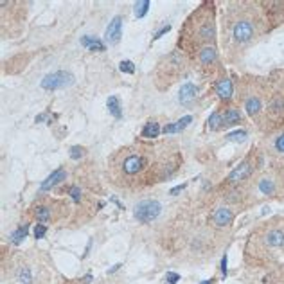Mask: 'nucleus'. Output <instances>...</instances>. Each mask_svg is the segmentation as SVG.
Instances as JSON below:
<instances>
[{"instance_id": "nucleus-35", "label": "nucleus", "mask_w": 284, "mask_h": 284, "mask_svg": "<svg viewBox=\"0 0 284 284\" xmlns=\"http://www.w3.org/2000/svg\"><path fill=\"white\" fill-rule=\"evenodd\" d=\"M212 283H214V281H203L201 284H212Z\"/></svg>"}, {"instance_id": "nucleus-1", "label": "nucleus", "mask_w": 284, "mask_h": 284, "mask_svg": "<svg viewBox=\"0 0 284 284\" xmlns=\"http://www.w3.org/2000/svg\"><path fill=\"white\" fill-rule=\"evenodd\" d=\"M149 166V158L144 151H137V149H126L124 155L119 157V164L117 169L121 171L124 178H139L142 174L147 173Z\"/></svg>"}, {"instance_id": "nucleus-4", "label": "nucleus", "mask_w": 284, "mask_h": 284, "mask_svg": "<svg viewBox=\"0 0 284 284\" xmlns=\"http://www.w3.org/2000/svg\"><path fill=\"white\" fill-rule=\"evenodd\" d=\"M162 211L160 201L157 200H142L135 205V218L141 223H149V221L157 220L158 214Z\"/></svg>"}, {"instance_id": "nucleus-12", "label": "nucleus", "mask_w": 284, "mask_h": 284, "mask_svg": "<svg viewBox=\"0 0 284 284\" xmlns=\"http://www.w3.org/2000/svg\"><path fill=\"white\" fill-rule=\"evenodd\" d=\"M245 110L250 117H257L263 110V101L259 95H247L245 97Z\"/></svg>"}, {"instance_id": "nucleus-28", "label": "nucleus", "mask_w": 284, "mask_h": 284, "mask_svg": "<svg viewBox=\"0 0 284 284\" xmlns=\"http://www.w3.org/2000/svg\"><path fill=\"white\" fill-rule=\"evenodd\" d=\"M45 232H47V227L43 225V223L34 227V237H36V239H42V237L45 236Z\"/></svg>"}, {"instance_id": "nucleus-13", "label": "nucleus", "mask_w": 284, "mask_h": 284, "mask_svg": "<svg viewBox=\"0 0 284 284\" xmlns=\"http://www.w3.org/2000/svg\"><path fill=\"white\" fill-rule=\"evenodd\" d=\"M65 180H67V171L65 169H56L49 178L43 180V184H42V191H49L51 187H54V185H58V184H63Z\"/></svg>"}, {"instance_id": "nucleus-5", "label": "nucleus", "mask_w": 284, "mask_h": 284, "mask_svg": "<svg viewBox=\"0 0 284 284\" xmlns=\"http://www.w3.org/2000/svg\"><path fill=\"white\" fill-rule=\"evenodd\" d=\"M261 241L264 243V247L268 248H284V228L274 227V228L264 230Z\"/></svg>"}, {"instance_id": "nucleus-15", "label": "nucleus", "mask_w": 284, "mask_h": 284, "mask_svg": "<svg viewBox=\"0 0 284 284\" xmlns=\"http://www.w3.org/2000/svg\"><path fill=\"white\" fill-rule=\"evenodd\" d=\"M207 126L209 130L212 132H218V130H223L225 124H223V110H216L211 117H209V121H207Z\"/></svg>"}, {"instance_id": "nucleus-27", "label": "nucleus", "mask_w": 284, "mask_h": 284, "mask_svg": "<svg viewBox=\"0 0 284 284\" xmlns=\"http://www.w3.org/2000/svg\"><path fill=\"white\" fill-rule=\"evenodd\" d=\"M85 155V147L81 146H72L70 147V157L72 158H81Z\"/></svg>"}, {"instance_id": "nucleus-33", "label": "nucleus", "mask_w": 284, "mask_h": 284, "mask_svg": "<svg viewBox=\"0 0 284 284\" xmlns=\"http://www.w3.org/2000/svg\"><path fill=\"white\" fill-rule=\"evenodd\" d=\"M184 187H185V184L178 185V187H174V189H173V191H171V195H176V193H180V191L184 189Z\"/></svg>"}, {"instance_id": "nucleus-6", "label": "nucleus", "mask_w": 284, "mask_h": 284, "mask_svg": "<svg viewBox=\"0 0 284 284\" xmlns=\"http://www.w3.org/2000/svg\"><path fill=\"white\" fill-rule=\"evenodd\" d=\"M254 173V162L252 160H245L243 164H239L230 174H228V178H227V184H239L241 180L248 178L250 174Z\"/></svg>"}, {"instance_id": "nucleus-34", "label": "nucleus", "mask_w": 284, "mask_h": 284, "mask_svg": "<svg viewBox=\"0 0 284 284\" xmlns=\"http://www.w3.org/2000/svg\"><path fill=\"white\" fill-rule=\"evenodd\" d=\"M119 268H121V264H115V266H112V268L108 270V274H115V272H117Z\"/></svg>"}, {"instance_id": "nucleus-25", "label": "nucleus", "mask_w": 284, "mask_h": 284, "mask_svg": "<svg viewBox=\"0 0 284 284\" xmlns=\"http://www.w3.org/2000/svg\"><path fill=\"white\" fill-rule=\"evenodd\" d=\"M119 69H121V72L133 74L135 72V65H133V61H121V63H119Z\"/></svg>"}, {"instance_id": "nucleus-26", "label": "nucleus", "mask_w": 284, "mask_h": 284, "mask_svg": "<svg viewBox=\"0 0 284 284\" xmlns=\"http://www.w3.org/2000/svg\"><path fill=\"white\" fill-rule=\"evenodd\" d=\"M245 137H247V132H245V130H241V132L228 133V135H227V141H243Z\"/></svg>"}, {"instance_id": "nucleus-19", "label": "nucleus", "mask_w": 284, "mask_h": 284, "mask_svg": "<svg viewBox=\"0 0 284 284\" xmlns=\"http://www.w3.org/2000/svg\"><path fill=\"white\" fill-rule=\"evenodd\" d=\"M160 132H162V128H160L158 122H147L146 126H144V130H142V137L157 139L158 135H160Z\"/></svg>"}, {"instance_id": "nucleus-30", "label": "nucleus", "mask_w": 284, "mask_h": 284, "mask_svg": "<svg viewBox=\"0 0 284 284\" xmlns=\"http://www.w3.org/2000/svg\"><path fill=\"white\" fill-rule=\"evenodd\" d=\"M166 279H168V284H176L180 281V275L178 274H171V272H169V274L166 275Z\"/></svg>"}, {"instance_id": "nucleus-17", "label": "nucleus", "mask_w": 284, "mask_h": 284, "mask_svg": "<svg viewBox=\"0 0 284 284\" xmlns=\"http://www.w3.org/2000/svg\"><path fill=\"white\" fill-rule=\"evenodd\" d=\"M106 106H108L110 114L115 117V119H121V117H122V108H121V101H119L117 95H110L108 101H106Z\"/></svg>"}, {"instance_id": "nucleus-9", "label": "nucleus", "mask_w": 284, "mask_h": 284, "mask_svg": "<svg viewBox=\"0 0 284 284\" xmlns=\"http://www.w3.org/2000/svg\"><path fill=\"white\" fill-rule=\"evenodd\" d=\"M214 92L221 101H230L232 94H234V85H232V81L228 78H221L214 85Z\"/></svg>"}, {"instance_id": "nucleus-11", "label": "nucleus", "mask_w": 284, "mask_h": 284, "mask_svg": "<svg viewBox=\"0 0 284 284\" xmlns=\"http://www.w3.org/2000/svg\"><path fill=\"white\" fill-rule=\"evenodd\" d=\"M196 94H198V88L195 83H184L180 88V103L184 106H191L196 101Z\"/></svg>"}, {"instance_id": "nucleus-8", "label": "nucleus", "mask_w": 284, "mask_h": 284, "mask_svg": "<svg viewBox=\"0 0 284 284\" xmlns=\"http://www.w3.org/2000/svg\"><path fill=\"white\" fill-rule=\"evenodd\" d=\"M196 56H198V61H200V65H203V67H214L216 61H218V53H216V47L214 45H205V47H201L198 53H196Z\"/></svg>"}, {"instance_id": "nucleus-18", "label": "nucleus", "mask_w": 284, "mask_h": 284, "mask_svg": "<svg viewBox=\"0 0 284 284\" xmlns=\"http://www.w3.org/2000/svg\"><path fill=\"white\" fill-rule=\"evenodd\" d=\"M81 43H83L85 47L90 49V51H97V53H103L105 51V43L97 40V38H92V36H83L81 38Z\"/></svg>"}, {"instance_id": "nucleus-10", "label": "nucleus", "mask_w": 284, "mask_h": 284, "mask_svg": "<svg viewBox=\"0 0 284 284\" xmlns=\"http://www.w3.org/2000/svg\"><path fill=\"white\" fill-rule=\"evenodd\" d=\"M234 220V212L230 209H227V207H220V209H216L214 214H212V223L216 227H228Z\"/></svg>"}, {"instance_id": "nucleus-7", "label": "nucleus", "mask_w": 284, "mask_h": 284, "mask_svg": "<svg viewBox=\"0 0 284 284\" xmlns=\"http://www.w3.org/2000/svg\"><path fill=\"white\" fill-rule=\"evenodd\" d=\"M121 32H122V18L121 16H115L114 20L110 22V26L106 27V32H105V40L112 45L119 43L121 40Z\"/></svg>"}, {"instance_id": "nucleus-16", "label": "nucleus", "mask_w": 284, "mask_h": 284, "mask_svg": "<svg viewBox=\"0 0 284 284\" xmlns=\"http://www.w3.org/2000/svg\"><path fill=\"white\" fill-rule=\"evenodd\" d=\"M191 121H193V119H191V115H185L184 119H180L178 122H173V124H168V126H164L162 132L166 133V135H168V133H178V132H182V130H184L187 124H191Z\"/></svg>"}, {"instance_id": "nucleus-20", "label": "nucleus", "mask_w": 284, "mask_h": 284, "mask_svg": "<svg viewBox=\"0 0 284 284\" xmlns=\"http://www.w3.org/2000/svg\"><path fill=\"white\" fill-rule=\"evenodd\" d=\"M27 230H29V228H27V225L18 227V228H16V230L9 236L11 243H15V245H18V243L24 241V239H26V237H27Z\"/></svg>"}, {"instance_id": "nucleus-29", "label": "nucleus", "mask_w": 284, "mask_h": 284, "mask_svg": "<svg viewBox=\"0 0 284 284\" xmlns=\"http://www.w3.org/2000/svg\"><path fill=\"white\" fill-rule=\"evenodd\" d=\"M70 196L74 198V201H81V189H79L78 185L70 187Z\"/></svg>"}, {"instance_id": "nucleus-22", "label": "nucleus", "mask_w": 284, "mask_h": 284, "mask_svg": "<svg viewBox=\"0 0 284 284\" xmlns=\"http://www.w3.org/2000/svg\"><path fill=\"white\" fill-rule=\"evenodd\" d=\"M36 220L40 221V223H43V221H47V220H51V209L49 207H43V205H40L36 209Z\"/></svg>"}, {"instance_id": "nucleus-24", "label": "nucleus", "mask_w": 284, "mask_h": 284, "mask_svg": "<svg viewBox=\"0 0 284 284\" xmlns=\"http://www.w3.org/2000/svg\"><path fill=\"white\" fill-rule=\"evenodd\" d=\"M274 149H275V153H279V155H283V153H284V132L281 133V135H277V137H275Z\"/></svg>"}, {"instance_id": "nucleus-21", "label": "nucleus", "mask_w": 284, "mask_h": 284, "mask_svg": "<svg viewBox=\"0 0 284 284\" xmlns=\"http://www.w3.org/2000/svg\"><path fill=\"white\" fill-rule=\"evenodd\" d=\"M259 191H261L263 195H266V196L274 195V191H275L274 180H272V178H263L261 182H259Z\"/></svg>"}, {"instance_id": "nucleus-14", "label": "nucleus", "mask_w": 284, "mask_h": 284, "mask_svg": "<svg viewBox=\"0 0 284 284\" xmlns=\"http://www.w3.org/2000/svg\"><path fill=\"white\" fill-rule=\"evenodd\" d=\"M239 122H241V112L237 108H225L223 110V124H225V128L236 126Z\"/></svg>"}, {"instance_id": "nucleus-32", "label": "nucleus", "mask_w": 284, "mask_h": 284, "mask_svg": "<svg viewBox=\"0 0 284 284\" xmlns=\"http://www.w3.org/2000/svg\"><path fill=\"white\" fill-rule=\"evenodd\" d=\"M221 274H223V277L227 275V256L223 257V261H221Z\"/></svg>"}, {"instance_id": "nucleus-2", "label": "nucleus", "mask_w": 284, "mask_h": 284, "mask_svg": "<svg viewBox=\"0 0 284 284\" xmlns=\"http://www.w3.org/2000/svg\"><path fill=\"white\" fill-rule=\"evenodd\" d=\"M256 31H257V26L252 16L241 15L228 22V38H230V43L237 47H245L252 42L256 38Z\"/></svg>"}, {"instance_id": "nucleus-3", "label": "nucleus", "mask_w": 284, "mask_h": 284, "mask_svg": "<svg viewBox=\"0 0 284 284\" xmlns=\"http://www.w3.org/2000/svg\"><path fill=\"white\" fill-rule=\"evenodd\" d=\"M74 83H76V78L72 76V72H67V70H56L53 74H47L42 79V86L45 90L67 88V86H70Z\"/></svg>"}, {"instance_id": "nucleus-31", "label": "nucleus", "mask_w": 284, "mask_h": 284, "mask_svg": "<svg viewBox=\"0 0 284 284\" xmlns=\"http://www.w3.org/2000/svg\"><path fill=\"white\" fill-rule=\"evenodd\" d=\"M169 29H171V27H169V26H164L162 29H160V31H157V34H155V36H153V42H155V40H158V38L162 36V34H166V32H168Z\"/></svg>"}, {"instance_id": "nucleus-23", "label": "nucleus", "mask_w": 284, "mask_h": 284, "mask_svg": "<svg viewBox=\"0 0 284 284\" xmlns=\"http://www.w3.org/2000/svg\"><path fill=\"white\" fill-rule=\"evenodd\" d=\"M149 5H151V2H147V0H144V2H137V4H135V16H137V18H142V16L147 13Z\"/></svg>"}]
</instances>
